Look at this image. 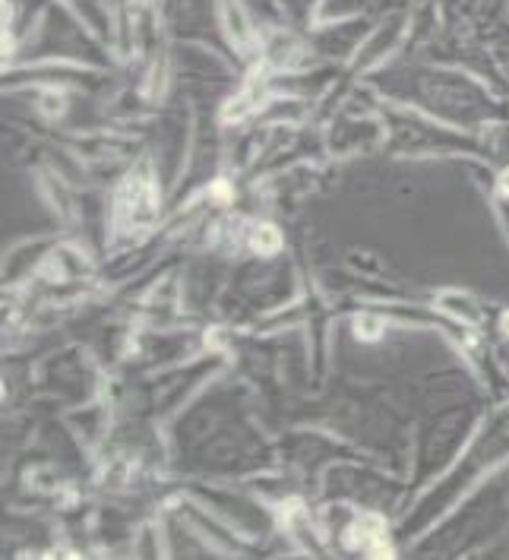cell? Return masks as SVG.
<instances>
[{"mask_svg": "<svg viewBox=\"0 0 509 560\" xmlns=\"http://www.w3.org/2000/svg\"><path fill=\"white\" fill-rule=\"evenodd\" d=\"M253 247H257V250H263V254L279 250V232H275V229H270V225H263V229L253 235Z\"/></svg>", "mask_w": 509, "mask_h": 560, "instance_id": "6da1fadb", "label": "cell"}, {"mask_svg": "<svg viewBox=\"0 0 509 560\" xmlns=\"http://www.w3.org/2000/svg\"><path fill=\"white\" fill-rule=\"evenodd\" d=\"M358 336H380V320H374V317H364V320H358Z\"/></svg>", "mask_w": 509, "mask_h": 560, "instance_id": "7a4b0ae2", "label": "cell"}, {"mask_svg": "<svg viewBox=\"0 0 509 560\" xmlns=\"http://www.w3.org/2000/svg\"><path fill=\"white\" fill-rule=\"evenodd\" d=\"M500 187H504V194H509V172L504 175V180H500Z\"/></svg>", "mask_w": 509, "mask_h": 560, "instance_id": "3957f363", "label": "cell"}, {"mask_svg": "<svg viewBox=\"0 0 509 560\" xmlns=\"http://www.w3.org/2000/svg\"><path fill=\"white\" fill-rule=\"evenodd\" d=\"M504 329H507V332H509V314H507V317H504Z\"/></svg>", "mask_w": 509, "mask_h": 560, "instance_id": "277c9868", "label": "cell"}]
</instances>
